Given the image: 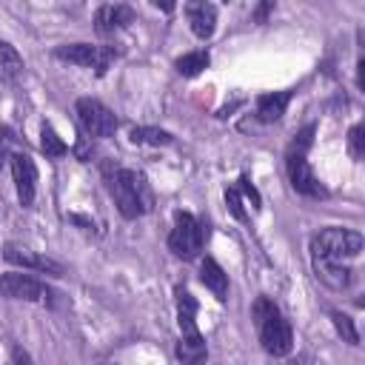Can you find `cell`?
I'll return each mask as SVG.
<instances>
[{
    "mask_svg": "<svg viewBox=\"0 0 365 365\" xmlns=\"http://www.w3.org/2000/svg\"><path fill=\"white\" fill-rule=\"evenodd\" d=\"M208 63H211L208 51H188V54L177 57V71H180L182 77H194V74H200L202 68H208Z\"/></svg>",
    "mask_w": 365,
    "mask_h": 365,
    "instance_id": "cell-18",
    "label": "cell"
},
{
    "mask_svg": "<svg viewBox=\"0 0 365 365\" xmlns=\"http://www.w3.org/2000/svg\"><path fill=\"white\" fill-rule=\"evenodd\" d=\"M40 148L46 151V157H63L68 151V145L57 137V131L48 123H43V128H40Z\"/></svg>",
    "mask_w": 365,
    "mask_h": 365,
    "instance_id": "cell-19",
    "label": "cell"
},
{
    "mask_svg": "<svg viewBox=\"0 0 365 365\" xmlns=\"http://www.w3.org/2000/svg\"><path fill=\"white\" fill-rule=\"evenodd\" d=\"M9 160H11V174H14L20 205H31L34 202V191H37V168H34L29 154H11Z\"/></svg>",
    "mask_w": 365,
    "mask_h": 365,
    "instance_id": "cell-9",
    "label": "cell"
},
{
    "mask_svg": "<svg viewBox=\"0 0 365 365\" xmlns=\"http://www.w3.org/2000/svg\"><path fill=\"white\" fill-rule=\"evenodd\" d=\"M362 251V234L348 231V228H322L314 240H311V257H322V259H351Z\"/></svg>",
    "mask_w": 365,
    "mask_h": 365,
    "instance_id": "cell-4",
    "label": "cell"
},
{
    "mask_svg": "<svg viewBox=\"0 0 365 365\" xmlns=\"http://www.w3.org/2000/svg\"><path fill=\"white\" fill-rule=\"evenodd\" d=\"M174 137L163 128H131V143H148V145H168Z\"/></svg>",
    "mask_w": 365,
    "mask_h": 365,
    "instance_id": "cell-20",
    "label": "cell"
},
{
    "mask_svg": "<svg viewBox=\"0 0 365 365\" xmlns=\"http://www.w3.org/2000/svg\"><path fill=\"white\" fill-rule=\"evenodd\" d=\"M185 14H188V23H191V31L200 37V40H208L214 34V26H217V6L211 3H188L185 6Z\"/></svg>",
    "mask_w": 365,
    "mask_h": 365,
    "instance_id": "cell-13",
    "label": "cell"
},
{
    "mask_svg": "<svg viewBox=\"0 0 365 365\" xmlns=\"http://www.w3.org/2000/svg\"><path fill=\"white\" fill-rule=\"evenodd\" d=\"M11 359H14V365H34V362H31V356H29L20 345H17V348H11Z\"/></svg>",
    "mask_w": 365,
    "mask_h": 365,
    "instance_id": "cell-26",
    "label": "cell"
},
{
    "mask_svg": "<svg viewBox=\"0 0 365 365\" xmlns=\"http://www.w3.org/2000/svg\"><path fill=\"white\" fill-rule=\"evenodd\" d=\"M0 294L9 299H26V302H40L46 299V285L29 274H3L0 277Z\"/></svg>",
    "mask_w": 365,
    "mask_h": 365,
    "instance_id": "cell-8",
    "label": "cell"
},
{
    "mask_svg": "<svg viewBox=\"0 0 365 365\" xmlns=\"http://www.w3.org/2000/svg\"><path fill=\"white\" fill-rule=\"evenodd\" d=\"M17 137H14V131L11 128H0V168H3V163L9 160V148H11V143H14Z\"/></svg>",
    "mask_w": 365,
    "mask_h": 365,
    "instance_id": "cell-24",
    "label": "cell"
},
{
    "mask_svg": "<svg viewBox=\"0 0 365 365\" xmlns=\"http://www.w3.org/2000/svg\"><path fill=\"white\" fill-rule=\"evenodd\" d=\"M291 100V91H274V94H262L257 100V117L262 123H274L285 114V106Z\"/></svg>",
    "mask_w": 365,
    "mask_h": 365,
    "instance_id": "cell-15",
    "label": "cell"
},
{
    "mask_svg": "<svg viewBox=\"0 0 365 365\" xmlns=\"http://www.w3.org/2000/svg\"><path fill=\"white\" fill-rule=\"evenodd\" d=\"M3 257H6V262H11V265H23V268H34V271H46V274L63 277V265H60V262H54V259H48V257H40V254H34V251H29V248H23V245H14V242H9V245L3 248Z\"/></svg>",
    "mask_w": 365,
    "mask_h": 365,
    "instance_id": "cell-10",
    "label": "cell"
},
{
    "mask_svg": "<svg viewBox=\"0 0 365 365\" xmlns=\"http://www.w3.org/2000/svg\"><path fill=\"white\" fill-rule=\"evenodd\" d=\"M254 322L259 328V339H262V348L271 354V356H288L291 348H294V331H291V322L279 314V308L259 297L254 302Z\"/></svg>",
    "mask_w": 365,
    "mask_h": 365,
    "instance_id": "cell-1",
    "label": "cell"
},
{
    "mask_svg": "<svg viewBox=\"0 0 365 365\" xmlns=\"http://www.w3.org/2000/svg\"><path fill=\"white\" fill-rule=\"evenodd\" d=\"M225 202H228V211L242 222V220H245V208H242V197H240L237 188H228V191H225Z\"/></svg>",
    "mask_w": 365,
    "mask_h": 365,
    "instance_id": "cell-23",
    "label": "cell"
},
{
    "mask_svg": "<svg viewBox=\"0 0 365 365\" xmlns=\"http://www.w3.org/2000/svg\"><path fill=\"white\" fill-rule=\"evenodd\" d=\"M240 188L245 191V197L251 200V205H254V208H259V194H257V188L251 185V180H248V177H240Z\"/></svg>",
    "mask_w": 365,
    "mask_h": 365,
    "instance_id": "cell-25",
    "label": "cell"
},
{
    "mask_svg": "<svg viewBox=\"0 0 365 365\" xmlns=\"http://www.w3.org/2000/svg\"><path fill=\"white\" fill-rule=\"evenodd\" d=\"M94 23H97L100 34H114V31L125 29L128 23H134V11H131V6H123V3H106L97 9Z\"/></svg>",
    "mask_w": 365,
    "mask_h": 365,
    "instance_id": "cell-11",
    "label": "cell"
},
{
    "mask_svg": "<svg viewBox=\"0 0 365 365\" xmlns=\"http://www.w3.org/2000/svg\"><path fill=\"white\" fill-rule=\"evenodd\" d=\"M108 188H111V197H114V202L125 220L140 217L151 205V194L145 188V180L131 168H117L108 177Z\"/></svg>",
    "mask_w": 365,
    "mask_h": 365,
    "instance_id": "cell-2",
    "label": "cell"
},
{
    "mask_svg": "<svg viewBox=\"0 0 365 365\" xmlns=\"http://www.w3.org/2000/svg\"><path fill=\"white\" fill-rule=\"evenodd\" d=\"M291 365H314V362H311V356H305V354H302V356L291 359Z\"/></svg>",
    "mask_w": 365,
    "mask_h": 365,
    "instance_id": "cell-27",
    "label": "cell"
},
{
    "mask_svg": "<svg viewBox=\"0 0 365 365\" xmlns=\"http://www.w3.org/2000/svg\"><path fill=\"white\" fill-rule=\"evenodd\" d=\"M311 262H314L317 277H319L328 288L342 291V288H348V285L354 282V271H351L345 262H334V259H322V257H311Z\"/></svg>",
    "mask_w": 365,
    "mask_h": 365,
    "instance_id": "cell-12",
    "label": "cell"
},
{
    "mask_svg": "<svg viewBox=\"0 0 365 365\" xmlns=\"http://www.w3.org/2000/svg\"><path fill=\"white\" fill-rule=\"evenodd\" d=\"M20 71H23V60H20L17 48L9 43H0V80L14 83L20 77Z\"/></svg>",
    "mask_w": 365,
    "mask_h": 365,
    "instance_id": "cell-16",
    "label": "cell"
},
{
    "mask_svg": "<svg viewBox=\"0 0 365 365\" xmlns=\"http://www.w3.org/2000/svg\"><path fill=\"white\" fill-rule=\"evenodd\" d=\"M57 57L77 63V66H91V68H97V74H103L108 68V63L114 60V48L111 46H91V43H71V46H60Z\"/></svg>",
    "mask_w": 365,
    "mask_h": 365,
    "instance_id": "cell-7",
    "label": "cell"
},
{
    "mask_svg": "<svg viewBox=\"0 0 365 365\" xmlns=\"http://www.w3.org/2000/svg\"><path fill=\"white\" fill-rule=\"evenodd\" d=\"M311 140H314V125H305L297 134V140L291 143V148H288V177H291V185L299 194H305V197H325V188L319 185V180L314 177V171H311V165L305 160V151H308Z\"/></svg>",
    "mask_w": 365,
    "mask_h": 365,
    "instance_id": "cell-3",
    "label": "cell"
},
{
    "mask_svg": "<svg viewBox=\"0 0 365 365\" xmlns=\"http://www.w3.org/2000/svg\"><path fill=\"white\" fill-rule=\"evenodd\" d=\"M348 148H351V157L354 160H362L365 157V128L362 125H354L351 134H348Z\"/></svg>",
    "mask_w": 365,
    "mask_h": 365,
    "instance_id": "cell-22",
    "label": "cell"
},
{
    "mask_svg": "<svg viewBox=\"0 0 365 365\" xmlns=\"http://www.w3.org/2000/svg\"><path fill=\"white\" fill-rule=\"evenodd\" d=\"M202 242H205V228H202V222H200L197 217L180 211V214L174 217V228H171V234H168L171 251H174L177 257H182V259H194V257L202 251Z\"/></svg>",
    "mask_w": 365,
    "mask_h": 365,
    "instance_id": "cell-5",
    "label": "cell"
},
{
    "mask_svg": "<svg viewBox=\"0 0 365 365\" xmlns=\"http://www.w3.org/2000/svg\"><path fill=\"white\" fill-rule=\"evenodd\" d=\"M77 120H80L83 131L91 134V137H111L117 131L114 111L106 108L100 100H91V97H80L77 100Z\"/></svg>",
    "mask_w": 365,
    "mask_h": 365,
    "instance_id": "cell-6",
    "label": "cell"
},
{
    "mask_svg": "<svg viewBox=\"0 0 365 365\" xmlns=\"http://www.w3.org/2000/svg\"><path fill=\"white\" fill-rule=\"evenodd\" d=\"M177 359H180L182 365H205V359H208L205 339H194V342L180 339V342H177Z\"/></svg>",
    "mask_w": 365,
    "mask_h": 365,
    "instance_id": "cell-17",
    "label": "cell"
},
{
    "mask_svg": "<svg viewBox=\"0 0 365 365\" xmlns=\"http://www.w3.org/2000/svg\"><path fill=\"white\" fill-rule=\"evenodd\" d=\"M200 279H202V285H205L217 299H225V297H228V274L220 268L217 259H211V257L202 259V265H200Z\"/></svg>",
    "mask_w": 365,
    "mask_h": 365,
    "instance_id": "cell-14",
    "label": "cell"
},
{
    "mask_svg": "<svg viewBox=\"0 0 365 365\" xmlns=\"http://www.w3.org/2000/svg\"><path fill=\"white\" fill-rule=\"evenodd\" d=\"M331 319H334V328H336V334H339L345 342H351V345H356V342H359V334H356V328H354V319H351L348 314H342V311H331Z\"/></svg>",
    "mask_w": 365,
    "mask_h": 365,
    "instance_id": "cell-21",
    "label": "cell"
}]
</instances>
